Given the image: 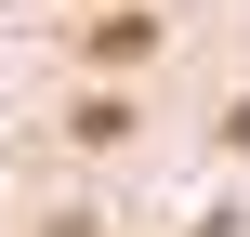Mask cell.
<instances>
[{
	"label": "cell",
	"mask_w": 250,
	"mask_h": 237,
	"mask_svg": "<svg viewBox=\"0 0 250 237\" xmlns=\"http://www.w3.org/2000/svg\"><path fill=\"white\" fill-rule=\"evenodd\" d=\"M224 145H250V92H237V106H224Z\"/></svg>",
	"instance_id": "2"
},
{
	"label": "cell",
	"mask_w": 250,
	"mask_h": 237,
	"mask_svg": "<svg viewBox=\"0 0 250 237\" xmlns=\"http://www.w3.org/2000/svg\"><path fill=\"white\" fill-rule=\"evenodd\" d=\"M79 53L119 79V66H145V53H158V13H132V0H119V13H92V26H79Z\"/></svg>",
	"instance_id": "1"
}]
</instances>
